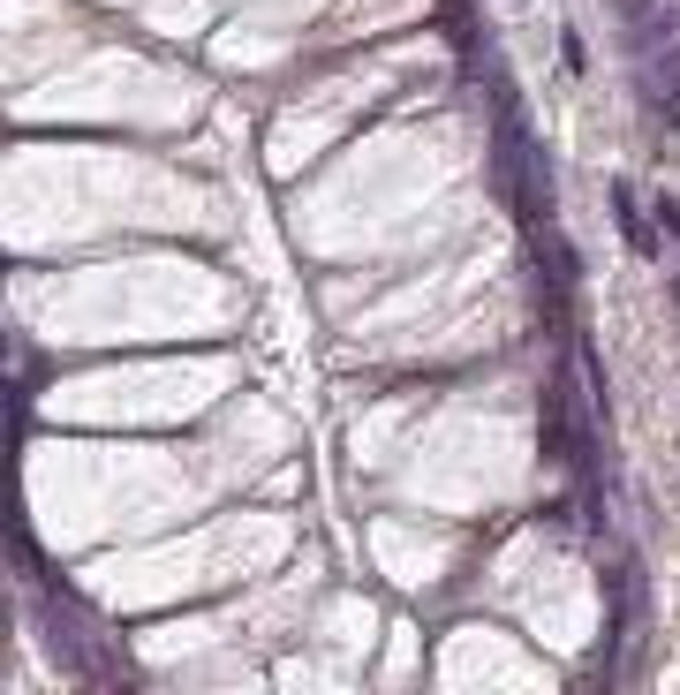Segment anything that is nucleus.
I'll list each match as a JSON object with an SVG mask.
<instances>
[{
	"label": "nucleus",
	"instance_id": "1",
	"mask_svg": "<svg viewBox=\"0 0 680 695\" xmlns=\"http://www.w3.org/2000/svg\"><path fill=\"white\" fill-rule=\"evenodd\" d=\"M613 219H620V227L635 235V250H651V227H643V204H635L628 189H613Z\"/></svg>",
	"mask_w": 680,
	"mask_h": 695
}]
</instances>
